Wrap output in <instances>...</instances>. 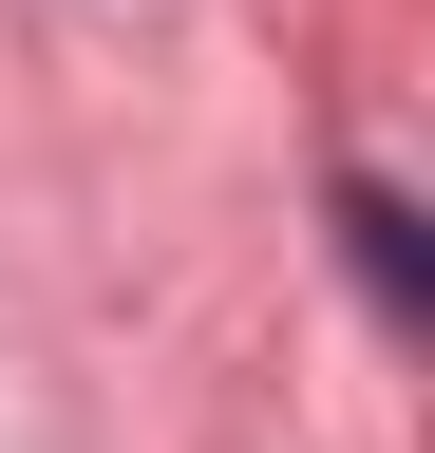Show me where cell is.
<instances>
[{"instance_id": "1", "label": "cell", "mask_w": 435, "mask_h": 453, "mask_svg": "<svg viewBox=\"0 0 435 453\" xmlns=\"http://www.w3.org/2000/svg\"><path fill=\"white\" fill-rule=\"evenodd\" d=\"M341 246H360V283H378V321H435V246H416V208L378 189V170L341 189Z\"/></svg>"}]
</instances>
